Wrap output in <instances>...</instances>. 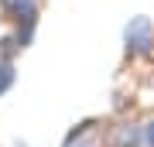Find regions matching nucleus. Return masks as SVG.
<instances>
[{
	"mask_svg": "<svg viewBox=\"0 0 154 147\" xmlns=\"http://www.w3.org/2000/svg\"><path fill=\"white\" fill-rule=\"evenodd\" d=\"M93 137H96V120H82V123H75L69 130V137L62 140V147H89V144H96Z\"/></svg>",
	"mask_w": 154,
	"mask_h": 147,
	"instance_id": "3",
	"label": "nucleus"
},
{
	"mask_svg": "<svg viewBox=\"0 0 154 147\" xmlns=\"http://www.w3.org/2000/svg\"><path fill=\"white\" fill-rule=\"evenodd\" d=\"M106 144L110 147H147L144 144V127H137V123H116Z\"/></svg>",
	"mask_w": 154,
	"mask_h": 147,
	"instance_id": "2",
	"label": "nucleus"
},
{
	"mask_svg": "<svg viewBox=\"0 0 154 147\" xmlns=\"http://www.w3.org/2000/svg\"><path fill=\"white\" fill-rule=\"evenodd\" d=\"M89 147H96V144H89Z\"/></svg>",
	"mask_w": 154,
	"mask_h": 147,
	"instance_id": "7",
	"label": "nucleus"
},
{
	"mask_svg": "<svg viewBox=\"0 0 154 147\" xmlns=\"http://www.w3.org/2000/svg\"><path fill=\"white\" fill-rule=\"evenodd\" d=\"M14 147H28V144H21V140H14Z\"/></svg>",
	"mask_w": 154,
	"mask_h": 147,
	"instance_id": "6",
	"label": "nucleus"
},
{
	"mask_svg": "<svg viewBox=\"0 0 154 147\" xmlns=\"http://www.w3.org/2000/svg\"><path fill=\"white\" fill-rule=\"evenodd\" d=\"M144 144H147V147H154V116L144 123Z\"/></svg>",
	"mask_w": 154,
	"mask_h": 147,
	"instance_id": "5",
	"label": "nucleus"
},
{
	"mask_svg": "<svg viewBox=\"0 0 154 147\" xmlns=\"http://www.w3.org/2000/svg\"><path fill=\"white\" fill-rule=\"evenodd\" d=\"M14 86V65L11 62H0V96Z\"/></svg>",
	"mask_w": 154,
	"mask_h": 147,
	"instance_id": "4",
	"label": "nucleus"
},
{
	"mask_svg": "<svg viewBox=\"0 0 154 147\" xmlns=\"http://www.w3.org/2000/svg\"><path fill=\"white\" fill-rule=\"evenodd\" d=\"M123 41H127V55L147 58L154 51V24H151V17H134L123 27Z\"/></svg>",
	"mask_w": 154,
	"mask_h": 147,
	"instance_id": "1",
	"label": "nucleus"
}]
</instances>
